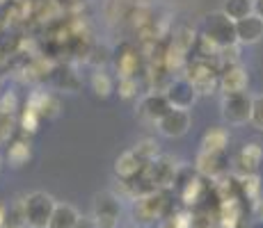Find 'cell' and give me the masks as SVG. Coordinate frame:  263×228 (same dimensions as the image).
Returning a JSON list of instances; mask_svg holds the SVG:
<instances>
[{"label": "cell", "instance_id": "7a4b0ae2", "mask_svg": "<svg viewBox=\"0 0 263 228\" xmlns=\"http://www.w3.org/2000/svg\"><path fill=\"white\" fill-rule=\"evenodd\" d=\"M217 75H220V64L215 59L197 57L192 55L188 59V67L183 71V78L192 85L197 96H209L217 89Z\"/></svg>", "mask_w": 263, "mask_h": 228}, {"label": "cell", "instance_id": "7c38bea8", "mask_svg": "<svg viewBox=\"0 0 263 228\" xmlns=\"http://www.w3.org/2000/svg\"><path fill=\"white\" fill-rule=\"evenodd\" d=\"M167 110H170V103L165 98V94H160V91H149L138 103V116L146 121V123H158V119Z\"/></svg>", "mask_w": 263, "mask_h": 228}, {"label": "cell", "instance_id": "f546056e", "mask_svg": "<svg viewBox=\"0 0 263 228\" xmlns=\"http://www.w3.org/2000/svg\"><path fill=\"white\" fill-rule=\"evenodd\" d=\"M73 228H96V224H94V219L92 217H78V221H76V226Z\"/></svg>", "mask_w": 263, "mask_h": 228}, {"label": "cell", "instance_id": "4dcf8cb0", "mask_svg": "<svg viewBox=\"0 0 263 228\" xmlns=\"http://www.w3.org/2000/svg\"><path fill=\"white\" fill-rule=\"evenodd\" d=\"M254 14L263 18V0H254Z\"/></svg>", "mask_w": 263, "mask_h": 228}, {"label": "cell", "instance_id": "484cf974", "mask_svg": "<svg viewBox=\"0 0 263 228\" xmlns=\"http://www.w3.org/2000/svg\"><path fill=\"white\" fill-rule=\"evenodd\" d=\"M115 91H117L124 100L135 98V96H138V91H140L138 78H119L117 82H115Z\"/></svg>", "mask_w": 263, "mask_h": 228}, {"label": "cell", "instance_id": "cb8c5ba5", "mask_svg": "<svg viewBox=\"0 0 263 228\" xmlns=\"http://www.w3.org/2000/svg\"><path fill=\"white\" fill-rule=\"evenodd\" d=\"M197 34L199 32H195L190 25H179V28L174 30V34H172V44L181 46L183 50H188L190 53L192 46H195V42H197Z\"/></svg>", "mask_w": 263, "mask_h": 228}, {"label": "cell", "instance_id": "d6986e66", "mask_svg": "<svg viewBox=\"0 0 263 228\" xmlns=\"http://www.w3.org/2000/svg\"><path fill=\"white\" fill-rule=\"evenodd\" d=\"M220 12L227 14L231 21H240V18L254 14V0H224Z\"/></svg>", "mask_w": 263, "mask_h": 228}, {"label": "cell", "instance_id": "52a82bcc", "mask_svg": "<svg viewBox=\"0 0 263 228\" xmlns=\"http://www.w3.org/2000/svg\"><path fill=\"white\" fill-rule=\"evenodd\" d=\"M222 119L231 126H242L250 121L252 114V96L247 91H240V94H227L222 98Z\"/></svg>", "mask_w": 263, "mask_h": 228}, {"label": "cell", "instance_id": "5bb4252c", "mask_svg": "<svg viewBox=\"0 0 263 228\" xmlns=\"http://www.w3.org/2000/svg\"><path fill=\"white\" fill-rule=\"evenodd\" d=\"M263 39V18L256 16V14H250V16L236 21V42L242 46H252L259 44Z\"/></svg>", "mask_w": 263, "mask_h": 228}, {"label": "cell", "instance_id": "3957f363", "mask_svg": "<svg viewBox=\"0 0 263 228\" xmlns=\"http://www.w3.org/2000/svg\"><path fill=\"white\" fill-rule=\"evenodd\" d=\"M199 34L211 42L215 48H227V46L238 44L236 42V21H231L227 14L222 12H211L201 21Z\"/></svg>", "mask_w": 263, "mask_h": 228}, {"label": "cell", "instance_id": "ac0fdd59", "mask_svg": "<svg viewBox=\"0 0 263 228\" xmlns=\"http://www.w3.org/2000/svg\"><path fill=\"white\" fill-rule=\"evenodd\" d=\"M229 146V130L213 126L201 137V151H227Z\"/></svg>", "mask_w": 263, "mask_h": 228}, {"label": "cell", "instance_id": "d6a6232c", "mask_svg": "<svg viewBox=\"0 0 263 228\" xmlns=\"http://www.w3.org/2000/svg\"><path fill=\"white\" fill-rule=\"evenodd\" d=\"M0 169H3V155H0Z\"/></svg>", "mask_w": 263, "mask_h": 228}, {"label": "cell", "instance_id": "e0dca14e", "mask_svg": "<svg viewBox=\"0 0 263 228\" xmlns=\"http://www.w3.org/2000/svg\"><path fill=\"white\" fill-rule=\"evenodd\" d=\"M78 217H80L78 210L71 203H55L46 228H73Z\"/></svg>", "mask_w": 263, "mask_h": 228}, {"label": "cell", "instance_id": "836d02e7", "mask_svg": "<svg viewBox=\"0 0 263 228\" xmlns=\"http://www.w3.org/2000/svg\"><path fill=\"white\" fill-rule=\"evenodd\" d=\"M130 228H138V226H130Z\"/></svg>", "mask_w": 263, "mask_h": 228}, {"label": "cell", "instance_id": "f1b7e54d", "mask_svg": "<svg viewBox=\"0 0 263 228\" xmlns=\"http://www.w3.org/2000/svg\"><path fill=\"white\" fill-rule=\"evenodd\" d=\"M250 123L254 128L263 130V94L261 96H254L252 98V114H250Z\"/></svg>", "mask_w": 263, "mask_h": 228}, {"label": "cell", "instance_id": "1f68e13d", "mask_svg": "<svg viewBox=\"0 0 263 228\" xmlns=\"http://www.w3.org/2000/svg\"><path fill=\"white\" fill-rule=\"evenodd\" d=\"M5 215H7V212H5V208L0 205V228H5Z\"/></svg>", "mask_w": 263, "mask_h": 228}, {"label": "cell", "instance_id": "4316f807", "mask_svg": "<svg viewBox=\"0 0 263 228\" xmlns=\"http://www.w3.org/2000/svg\"><path fill=\"white\" fill-rule=\"evenodd\" d=\"M55 85H58V87H62L64 91H67V89H78V75H76L73 73V71L71 69H69V67H60L58 71H55Z\"/></svg>", "mask_w": 263, "mask_h": 228}, {"label": "cell", "instance_id": "7402d4cb", "mask_svg": "<svg viewBox=\"0 0 263 228\" xmlns=\"http://www.w3.org/2000/svg\"><path fill=\"white\" fill-rule=\"evenodd\" d=\"M238 187H240V196L247 201H254L259 199V192H261V180L256 174L250 176H238Z\"/></svg>", "mask_w": 263, "mask_h": 228}, {"label": "cell", "instance_id": "44dd1931", "mask_svg": "<svg viewBox=\"0 0 263 228\" xmlns=\"http://www.w3.org/2000/svg\"><path fill=\"white\" fill-rule=\"evenodd\" d=\"M158 228H192V212L185 210H172L167 217L158 221Z\"/></svg>", "mask_w": 263, "mask_h": 228}, {"label": "cell", "instance_id": "ffe728a7", "mask_svg": "<svg viewBox=\"0 0 263 228\" xmlns=\"http://www.w3.org/2000/svg\"><path fill=\"white\" fill-rule=\"evenodd\" d=\"M89 87H92V91L99 96V98H108V96L115 91V78L99 69L92 78H89Z\"/></svg>", "mask_w": 263, "mask_h": 228}, {"label": "cell", "instance_id": "9a60e30c", "mask_svg": "<svg viewBox=\"0 0 263 228\" xmlns=\"http://www.w3.org/2000/svg\"><path fill=\"white\" fill-rule=\"evenodd\" d=\"M144 169V162L135 155L133 149L124 151V153L119 155L117 160H115V176H117L119 180H133L138 178L140 174H142Z\"/></svg>", "mask_w": 263, "mask_h": 228}, {"label": "cell", "instance_id": "603a6c76", "mask_svg": "<svg viewBox=\"0 0 263 228\" xmlns=\"http://www.w3.org/2000/svg\"><path fill=\"white\" fill-rule=\"evenodd\" d=\"M7 160L12 167H23L30 160V144H25V141H12L7 149Z\"/></svg>", "mask_w": 263, "mask_h": 228}, {"label": "cell", "instance_id": "ba28073f", "mask_svg": "<svg viewBox=\"0 0 263 228\" xmlns=\"http://www.w3.org/2000/svg\"><path fill=\"white\" fill-rule=\"evenodd\" d=\"M250 87V73L242 67L240 62L236 64H227V67L220 69V75H217V89L222 94H240V91H247Z\"/></svg>", "mask_w": 263, "mask_h": 228}, {"label": "cell", "instance_id": "9c48e42d", "mask_svg": "<svg viewBox=\"0 0 263 228\" xmlns=\"http://www.w3.org/2000/svg\"><path fill=\"white\" fill-rule=\"evenodd\" d=\"M195 169L204 178L215 180L217 176L227 174V169H229L227 151H199V155L195 160Z\"/></svg>", "mask_w": 263, "mask_h": 228}, {"label": "cell", "instance_id": "d4e9b609", "mask_svg": "<svg viewBox=\"0 0 263 228\" xmlns=\"http://www.w3.org/2000/svg\"><path fill=\"white\" fill-rule=\"evenodd\" d=\"M133 151H135V155H138V158L144 162V164H149L151 160H156L160 155L158 144H156L154 139H140L138 144L133 146Z\"/></svg>", "mask_w": 263, "mask_h": 228}, {"label": "cell", "instance_id": "30bf717a", "mask_svg": "<svg viewBox=\"0 0 263 228\" xmlns=\"http://www.w3.org/2000/svg\"><path fill=\"white\" fill-rule=\"evenodd\" d=\"M167 98L170 108L174 110H190L197 100V91L192 89V85L181 75V78H172V82L167 85V89L163 91Z\"/></svg>", "mask_w": 263, "mask_h": 228}, {"label": "cell", "instance_id": "4fadbf2b", "mask_svg": "<svg viewBox=\"0 0 263 228\" xmlns=\"http://www.w3.org/2000/svg\"><path fill=\"white\" fill-rule=\"evenodd\" d=\"M263 162V149L259 141H250V144H245L242 149L238 151V155H236V162H234V171L236 176H250V174H256L259 171Z\"/></svg>", "mask_w": 263, "mask_h": 228}, {"label": "cell", "instance_id": "6da1fadb", "mask_svg": "<svg viewBox=\"0 0 263 228\" xmlns=\"http://www.w3.org/2000/svg\"><path fill=\"white\" fill-rule=\"evenodd\" d=\"M130 212H133V219L138 226L156 224V221H160L163 217H167L172 212V192L170 190L144 192V194L133 199Z\"/></svg>", "mask_w": 263, "mask_h": 228}, {"label": "cell", "instance_id": "8992f818", "mask_svg": "<svg viewBox=\"0 0 263 228\" xmlns=\"http://www.w3.org/2000/svg\"><path fill=\"white\" fill-rule=\"evenodd\" d=\"M110 62L117 71V78H138L144 69V57L135 44H121L117 50H112Z\"/></svg>", "mask_w": 263, "mask_h": 228}, {"label": "cell", "instance_id": "8fae6325", "mask_svg": "<svg viewBox=\"0 0 263 228\" xmlns=\"http://www.w3.org/2000/svg\"><path fill=\"white\" fill-rule=\"evenodd\" d=\"M156 126H158L160 135H165V137H172V139H174V137H183L190 130V114H188V110L170 108L167 112L158 119Z\"/></svg>", "mask_w": 263, "mask_h": 228}, {"label": "cell", "instance_id": "5b68a950", "mask_svg": "<svg viewBox=\"0 0 263 228\" xmlns=\"http://www.w3.org/2000/svg\"><path fill=\"white\" fill-rule=\"evenodd\" d=\"M121 215V201L110 190L94 194L92 203V219L96 228H117Z\"/></svg>", "mask_w": 263, "mask_h": 228}, {"label": "cell", "instance_id": "83f0119b", "mask_svg": "<svg viewBox=\"0 0 263 228\" xmlns=\"http://www.w3.org/2000/svg\"><path fill=\"white\" fill-rule=\"evenodd\" d=\"M110 57H112V50H110L108 46H94V48H89V53H87V59L94 64V67L108 64Z\"/></svg>", "mask_w": 263, "mask_h": 228}, {"label": "cell", "instance_id": "277c9868", "mask_svg": "<svg viewBox=\"0 0 263 228\" xmlns=\"http://www.w3.org/2000/svg\"><path fill=\"white\" fill-rule=\"evenodd\" d=\"M58 201L46 192H32L23 199V224L28 228H46Z\"/></svg>", "mask_w": 263, "mask_h": 228}, {"label": "cell", "instance_id": "2e32d148", "mask_svg": "<svg viewBox=\"0 0 263 228\" xmlns=\"http://www.w3.org/2000/svg\"><path fill=\"white\" fill-rule=\"evenodd\" d=\"M188 59H190V53H188V50H183L181 46H176L172 42L165 46V50H163V67L167 69L172 75H174V73L183 75L185 67H188Z\"/></svg>", "mask_w": 263, "mask_h": 228}]
</instances>
